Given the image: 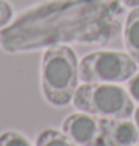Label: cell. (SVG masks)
Masks as SVG:
<instances>
[{"label": "cell", "mask_w": 139, "mask_h": 146, "mask_svg": "<svg viewBox=\"0 0 139 146\" xmlns=\"http://www.w3.org/2000/svg\"><path fill=\"white\" fill-rule=\"evenodd\" d=\"M139 140V128L130 119L103 116L99 146H133Z\"/></svg>", "instance_id": "5b68a950"}, {"label": "cell", "mask_w": 139, "mask_h": 146, "mask_svg": "<svg viewBox=\"0 0 139 146\" xmlns=\"http://www.w3.org/2000/svg\"><path fill=\"white\" fill-rule=\"evenodd\" d=\"M72 103L76 110L97 116L130 119L135 113L133 98L120 84L82 82L75 91Z\"/></svg>", "instance_id": "7a4b0ae2"}, {"label": "cell", "mask_w": 139, "mask_h": 146, "mask_svg": "<svg viewBox=\"0 0 139 146\" xmlns=\"http://www.w3.org/2000/svg\"><path fill=\"white\" fill-rule=\"evenodd\" d=\"M35 146H79L61 130L45 128L36 136Z\"/></svg>", "instance_id": "52a82bcc"}, {"label": "cell", "mask_w": 139, "mask_h": 146, "mask_svg": "<svg viewBox=\"0 0 139 146\" xmlns=\"http://www.w3.org/2000/svg\"><path fill=\"white\" fill-rule=\"evenodd\" d=\"M121 3L127 8H136L139 6V0H121Z\"/></svg>", "instance_id": "8fae6325"}, {"label": "cell", "mask_w": 139, "mask_h": 146, "mask_svg": "<svg viewBox=\"0 0 139 146\" xmlns=\"http://www.w3.org/2000/svg\"><path fill=\"white\" fill-rule=\"evenodd\" d=\"M133 119H135V124H136V127L139 128V108L135 109V113H133Z\"/></svg>", "instance_id": "7c38bea8"}, {"label": "cell", "mask_w": 139, "mask_h": 146, "mask_svg": "<svg viewBox=\"0 0 139 146\" xmlns=\"http://www.w3.org/2000/svg\"><path fill=\"white\" fill-rule=\"evenodd\" d=\"M127 91L130 97L133 98V102L139 103V73L138 72L127 81Z\"/></svg>", "instance_id": "30bf717a"}, {"label": "cell", "mask_w": 139, "mask_h": 146, "mask_svg": "<svg viewBox=\"0 0 139 146\" xmlns=\"http://www.w3.org/2000/svg\"><path fill=\"white\" fill-rule=\"evenodd\" d=\"M0 146H33L31 142L15 130H6L0 133Z\"/></svg>", "instance_id": "ba28073f"}, {"label": "cell", "mask_w": 139, "mask_h": 146, "mask_svg": "<svg viewBox=\"0 0 139 146\" xmlns=\"http://www.w3.org/2000/svg\"><path fill=\"white\" fill-rule=\"evenodd\" d=\"M79 61L70 46L48 48L41 60V88L45 100L55 108H64L74 100L79 87Z\"/></svg>", "instance_id": "6da1fadb"}, {"label": "cell", "mask_w": 139, "mask_h": 146, "mask_svg": "<svg viewBox=\"0 0 139 146\" xmlns=\"http://www.w3.org/2000/svg\"><path fill=\"white\" fill-rule=\"evenodd\" d=\"M133 146H139V145H133Z\"/></svg>", "instance_id": "4fadbf2b"}, {"label": "cell", "mask_w": 139, "mask_h": 146, "mask_svg": "<svg viewBox=\"0 0 139 146\" xmlns=\"http://www.w3.org/2000/svg\"><path fill=\"white\" fill-rule=\"evenodd\" d=\"M103 130V116L75 112L61 122V131L79 146H99Z\"/></svg>", "instance_id": "277c9868"}, {"label": "cell", "mask_w": 139, "mask_h": 146, "mask_svg": "<svg viewBox=\"0 0 139 146\" xmlns=\"http://www.w3.org/2000/svg\"><path fill=\"white\" fill-rule=\"evenodd\" d=\"M123 39L127 52L139 64V6L132 8L127 18H126Z\"/></svg>", "instance_id": "8992f818"}, {"label": "cell", "mask_w": 139, "mask_h": 146, "mask_svg": "<svg viewBox=\"0 0 139 146\" xmlns=\"http://www.w3.org/2000/svg\"><path fill=\"white\" fill-rule=\"evenodd\" d=\"M14 18V8L8 0H0V29L6 27Z\"/></svg>", "instance_id": "9c48e42d"}, {"label": "cell", "mask_w": 139, "mask_h": 146, "mask_svg": "<svg viewBox=\"0 0 139 146\" xmlns=\"http://www.w3.org/2000/svg\"><path fill=\"white\" fill-rule=\"evenodd\" d=\"M136 72L135 58L121 51H94L79 61V78L88 84H123Z\"/></svg>", "instance_id": "3957f363"}]
</instances>
